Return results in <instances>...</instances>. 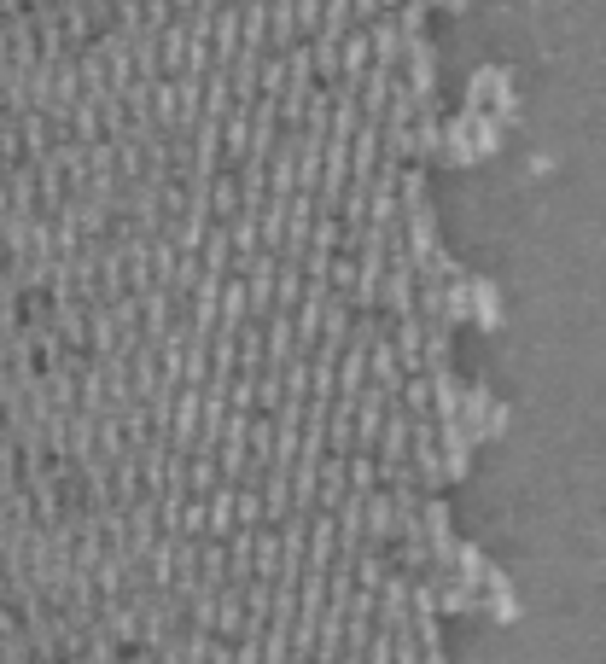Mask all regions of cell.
<instances>
[{"label": "cell", "mask_w": 606, "mask_h": 664, "mask_svg": "<svg viewBox=\"0 0 606 664\" xmlns=\"http://www.w3.org/2000/svg\"><path fill=\"white\" fill-rule=\"evenodd\" d=\"M467 105H484V111H496L502 123H513L519 100H513V82H507V70H496V65L472 70V82H467Z\"/></svg>", "instance_id": "cell-1"}, {"label": "cell", "mask_w": 606, "mask_h": 664, "mask_svg": "<svg viewBox=\"0 0 606 664\" xmlns=\"http://www.w3.org/2000/svg\"><path fill=\"white\" fill-rule=\"evenodd\" d=\"M467 298H472V327H484V332H502V327H507L502 286H496V280H484V274H467Z\"/></svg>", "instance_id": "cell-2"}, {"label": "cell", "mask_w": 606, "mask_h": 664, "mask_svg": "<svg viewBox=\"0 0 606 664\" xmlns=\"http://www.w3.org/2000/svg\"><path fill=\"white\" fill-rule=\"evenodd\" d=\"M210 216H216V222L239 216V181H234V169H216V181H210Z\"/></svg>", "instance_id": "cell-3"}, {"label": "cell", "mask_w": 606, "mask_h": 664, "mask_svg": "<svg viewBox=\"0 0 606 664\" xmlns=\"http://www.w3.org/2000/svg\"><path fill=\"white\" fill-rule=\"evenodd\" d=\"M251 571H257V577H274V571H280V531H274V525H257V554H251Z\"/></svg>", "instance_id": "cell-4"}, {"label": "cell", "mask_w": 606, "mask_h": 664, "mask_svg": "<svg viewBox=\"0 0 606 664\" xmlns=\"http://www.w3.org/2000/svg\"><path fill=\"white\" fill-rule=\"evenodd\" d=\"M222 484V466H216V455H187V490L193 496H210Z\"/></svg>", "instance_id": "cell-5"}, {"label": "cell", "mask_w": 606, "mask_h": 664, "mask_svg": "<svg viewBox=\"0 0 606 664\" xmlns=\"http://www.w3.org/2000/svg\"><path fill=\"white\" fill-rule=\"evenodd\" d=\"M478 612H484L490 624H519V595H513V589H484Z\"/></svg>", "instance_id": "cell-6"}, {"label": "cell", "mask_w": 606, "mask_h": 664, "mask_svg": "<svg viewBox=\"0 0 606 664\" xmlns=\"http://www.w3.org/2000/svg\"><path fill=\"white\" fill-rule=\"evenodd\" d=\"M507 426H513V408H507V402L496 397V402H490V414H484L478 426H467V432H472V443H496V437H502Z\"/></svg>", "instance_id": "cell-7"}, {"label": "cell", "mask_w": 606, "mask_h": 664, "mask_svg": "<svg viewBox=\"0 0 606 664\" xmlns=\"http://www.w3.org/2000/svg\"><path fill=\"white\" fill-rule=\"evenodd\" d=\"M490 402H496L490 385H461V408H455V414H461V426H478V420L490 414Z\"/></svg>", "instance_id": "cell-8"}]
</instances>
